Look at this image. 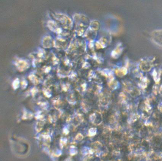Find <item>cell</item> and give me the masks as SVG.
<instances>
[{"label":"cell","mask_w":162,"mask_h":161,"mask_svg":"<svg viewBox=\"0 0 162 161\" xmlns=\"http://www.w3.org/2000/svg\"><path fill=\"white\" fill-rule=\"evenodd\" d=\"M19 82L18 79L15 80L14 81L13 83V87L15 89H17L18 87V84H19Z\"/></svg>","instance_id":"1"}]
</instances>
